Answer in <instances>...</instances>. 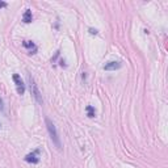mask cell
I'll return each instance as SVG.
<instances>
[{
	"instance_id": "obj_1",
	"label": "cell",
	"mask_w": 168,
	"mask_h": 168,
	"mask_svg": "<svg viewBox=\"0 0 168 168\" xmlns=\"http://www.w3.org/2000/svg\"><path fill=\"white\" fill-rule=\"evenodd\" d=\"M45 122H46V126H47V130H49V134H50V138H51L53 143L55 145V147L58 150H62V145H61V139H59V135H58V131H57V127L55 125L53 124V121L50 118H45Z\"/></svg>"
},
{
	"instance_id": "obj_2",
	"label": "cell",
	"mask_w": 168,
	"mask_h": 168,
	"mask_svg": "<svg viewBox=\"0 0 168 168\" xmlns=\"http://www.w3.org/2000/svg\"><path fill=\"white\" fill-rule=\"evenodd\" d=\"M28 80H29V88H30V92H32V95L34 96L36 101L38 103V104H42V97H41V93H40V89H38L37 84H36L34 79H33L32 76H28Z\"/></svg>"
},
{
	"instance_id": "obj_3",
	"label": "cell",
	"mask_w": 168,
	"mask_h": 168,
	"mask_svg": "<svg viewBox=\"0 0 168 168\" xmlns=\"http://www.w3.org/2000/svg\"><path fill=\"white\" fill-rule=\"evenodd\" d=\"M13 82H15L16 88H17V93H19V95H24V92H25V85H24V82H22V79H21L20 75H17V74L13 75Z\"/></svg>"
},
{
	"instance_id": "obj_4",
	"label": "cell",
	"mask_w": 168,
	"mask_h": 168,
	"mask_svg": "<svg viewBox=\"0 0 168 168\" xmlns=\"http://www.w3.org/2000/svg\"><path fill=\"white\" fill-rule=\"evenodd\" d=\"M25 160L28 162V163H38L40 162V158H38V150L34 151V152L29 154V155L25 156Z\"/></svg>"
},
{
	"instance_id": "obj_5",
	"label": "cell",
	"mask_w": 168,
	"mask_h": 168,
	"mask_svg": "<svg viewBox=\"0 0 168 168\" xmlns=\"http://www.w3.org/2000/svg\"><path fill=\"white\" fill-rule=\"evenodd\" d=\"M121 67V62H109L104 66V70L106 71H114V70H118Z\"/></svg>"
},
{
	"instance_id": "obj_6",
	"label": "cell",
	"mask_w": 168,
	"mask_h": 168,
	"mask_svg": "<svg viewBox=\"0 0 168 168\" xmlns=\"http://www.w3.org/2000/svg\"><path fill=\"white\" fill-rule=\"evenodd\" d=\"M32 19H33L32 11H30V9H26V11L24 12V15H22V21L26 22V24H29V22L32 21Z\"/></svg>"
},
{
	"instance_id": "obj_7",
	"label": "cell",
	"mask_w": 168,
	"mask_h": 168,
	"mask_svg": "<svg viewBox=\"0 0 168 168\" xmlns=\"http://www.w3.org/2000/svg\"><path fill=\"white\" fill-rule=\"evenodd\" d=\"M85 110H87V114H88V117H91V118H92V117H95V108H93L92 105H88V106H87Z\"/></svg>"
},
{
	"instance_id": "obj_8",
	"label": "cell",
	"mask_w": 168,
	"mask_h": 168,
	"mask_svg": "<svg viewBox=\"0 0 168 168\" xmlns=\"http://www.w3.org/2000/svg\"><path fill=\"white\" fill-rule=\"evenodd\" d=\"M24 46H25V47H29V49H34V50H36L34 43H33V42H30V41H25V42H24Z\"/></svg>"
},
{
	"instance_id": "obj_9",
	"label": "cell",
	"mask_w": 168,
	"mask_h": 168,
	"mask_svg": "<svg viewBox=\"0 0 168 168\" xmlns=\"http://www.w3.org/2000/svg\"><path fill=\"white\" fill-rule=\"evenodd\" d=\"M89 33H91V34H97V30L93 29V28H89Z\"/></svg>"
},
{
	"instance_id": "obj_10",
	"label": "cell",
	"mask_w": 168,
	"mask_h": 168,
	"mask_svg": "<svg viewBox=\"0 0 168 168\" xmlns=\"http://www.w3.org/2000/svg\"><path fill=\"white\" fill-rule=\"evenodd\" d=\"M4 7H7V3H5V1H0V8H4Z\"/></svg>"
},
{
	"instance_id": "obj_11",
	"label": "cell",
	"mask_w": 168,
	"mask_h": 168,
	"mask_svg": "<svg viewBox=\"0 0 168 168\" xmlns=\"http://www.w3.org/2000/svg\"><path fill=\"white\" fill-rule=\"evenodd\" d=\"M3 108H4V105H3V100L0 99V110H3Z\"/></svg>"
},
{
	"instance_id": "obj_12",
	"label": "cell",
	"mask_w": 168,
	"mask_h": 168,
	"mask_svg": "<svg viewBox=\"0 0 168 168\" xmlns=\"http://www.w3.org/2000/svg\"><path fill=\"white\" fill-rule=\"evenodd\" d=\"M0 126H1V125H0Z\"/></svg>"
}]
</instances>
